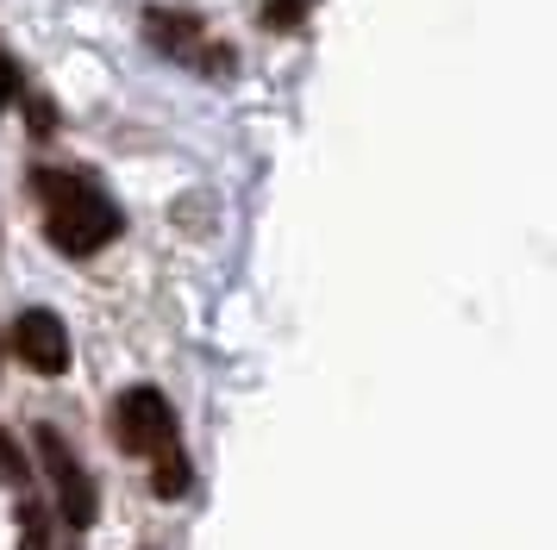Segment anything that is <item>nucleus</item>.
Listing matches in <instances>:
<instances>
[{"label": "nucleus", "instance_id": "nucleus-1", "mask_svg": "<svg viewBox=\"0 0 557 550\" xmlns=\"http://www.w3.org/2000/svg\"><path fill=\"white\" fill-rule=\"evenodd\" d=\"M32 188L45 200V232L63 257H95L120 238V207L76 170H38Z\"/></svg>", "mask_w": 557, "mask_h": 550}, {"label": "nucleus", "instance_id": "nucleus-2", "mask_svg": "<svg viewBox=\"0 0 557 550\" xmlns=\"http://www.w3.org/2000/svg\"><path fill=\"white\" fill-rule=\"evenodd\" d=\"M113 445L132 457H157V450L176 445V413L157 388H126L113 400Z\"/></svg>", "mask_w": 557, "mask_h": 550}, {"label": "nucleus", "instance_id": "nucleus-3", "mask_svg": "<svg viewBox=\"0 0 557 550\" xmlns=\"http://www.w3.org/2000/svg\"><path fill=\"white\" fill-rule=\"evenodd\" d=\"M32 445H38V463H45V475H51L57 500H63V520H70V525H95V507H101L95 475L82 470V457L63 445V432H57V425H38V432H32Z\"/></svg>", "mask_w": 557, "mask_h": 550}, {"label": "nucleus", "instance_id": "nucleus-4", "mask_svg": "<svg viewBox=\"0 0 557 550\" xmlns=\"http://www.w3.org/2000/svg\"><path fill=\"white\" fill-rule=\"evenodd\" d=\"M13 350H20V363L38 375H63L70 370V325L57 320L51 307H26L20 320H13Z\"/></svg>", "mask_w": 557, "mask_h": 550}, {"label": "nucleus", "instance_id": "nucleus-5", "mask_svg": "<svg viewBox=\"0 0 557 550\" xmlns=\"http://www.w3.org/2000/svg\"><path fill=\"white\" fill-rule=\"evenodd\" d=\"M151 45L170 50V57H195V63H207V75L226 70V50H201V25L188 20V13H151Z\"/></svg>", "mask_w": 557, "mask_h": 550}, {"label": "nucleus", "instance_id": "nucleus-6", "mask_svg": "<svg viewBox=\"0 0 557 550\" xmlns=\"http://www.w3.org/2000/svg\"><path fill=\"white\" fill-rule=\"evenodd\" d=\"M151 463H157V475H151L157 495H163V500H182V495H188V457H182V445L157 450Z\"/></svg>", "mask_w": 557, "mask_h": 550}, {"label": "nucleus", "instance_id": "nucleus-7", "mask_svg": "<svg viewBox=\"0 0 557 550\" xmlns=\"http://www.w3.org/2000/svg\"><path fill=\"white\" fill-rule=\"evenodd\" d=\"M263 25L295 32V25H301V0H263Z\"/></svg>", "mask_w": 557, "mask_h": 550}, {"label": "nucleus", "instance_id": "nucleus-8", "mask_svg": "<svg viewBox=\"0 0 557 550\" xmlns=\"http://www.w3.org/2000/svg\"><path fill=\"white\" fill-rule=\"evenodd\" d=\"M0 482H26V457H20V445L0 432Z\"/></svg>", "mask_w": 557, "mask_h": 550}, {"label": "nucleus", "instance_id": "nucleus-9", "mask_svg": "<svg viewBox=\"0 0 557 550\" xmlns=\"http://www.w3.org/2000/svg\"><path fill=\"white\" fill-rule=\"evenodd\" d=\"M20 532H26V550H45V513H38V507H20Z\"/></svg>", "mask_w": 557, "mask_h": 550}, {"label": "nucleus", "instance_id": "nucleus-10", "mask_svg": "<svg viewBox=\"0 0 557 550\" xmlns=\"http://www.w3.org/2000/svg\"><path fill=\"white\" fill-rule=\"evenodd\" d=\"M13 95H20V63H13V57L0 50V113L13 107Z\"/></svg>", "mask_w": 557, "mask_h": 550}]
</instances>
